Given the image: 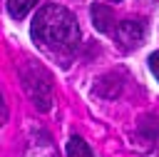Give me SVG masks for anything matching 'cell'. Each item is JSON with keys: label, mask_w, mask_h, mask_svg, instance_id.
I'll list each match as a JSON object with an SVG mask.
<instances>
[{"label": "cell", "mask_w": 159, "mask_h": 157, "mask_svg": "<svg viewBox=\"0 0 159 157\" xmlns=\"http://www.w3.org/2000/svg\"><path fill=\"white\" fill-rule=\"evenodd\" d=\"M32 37L45 52L70 57L80 42V25L67 7L42 5L32 20Z\"/></svg>", "instance_id": "1"}, {"label": "cell", "mask_w": 159, "mask_h": 157, "mask_svg": "<svg viewBox=\"0 0 159 157\" xmlns=\"http://www.w3.org/2000/svg\"><path fill=\"white\" fill-rule=\"evenodd\" d=\"M20 77H22V85H25L30 100L40 110H50V105H52V82H50V75L40 65L27 62L20 70Z\"/></svg>", "instance_id": "2"}, {"label": "cell", "mask_w": 159, "mask_h": 157, "mask_svg": "<svg viewBox=\"0 0 159 157\" xmlns=\"http://www.w3.org/2000/svg\"><path fill=\"white\" fill-rule=\"evenodd\" d=\"M114 35H117V40L122 42L124 50H132V47H139L144 42V25L139 20H124V22L117 25Z\"/></svg>", "instance_id": "3"}, {"label": "cell", "mask_w": 159, "mask_h": 157, "mask_svg": "<svg viewBox=\"0 0 159 157\" xmlns=\"http://www.w3.org/2000/svg\"><path fill=\"white\" fill-rule=\"evenodd\" d=\"M92 20H94V25H97V30H102V32H109V22H114V15H112V10L107 7V5H102V2H97V5H92Z\"/></svg>", "instance_id": "4"}, {"label": "cell", "mask_w": 159, "mask_h": 157, "mask_svg": "<svg viewBox=\"0 0 159 157\" xmlns=\"http://www.w3.org/2000/svg\"><path fill=\"white\" fill-rule=\"evenodd\" d=\"M25 157H57V152H55V147L42 137V140H32V142L27 145Z\"/></svg>", "instance_id": "5"}, {"label": "cell", "mask_w": 159, "mask_h": 157, "mask_svg": "<svg viewBox=\"0 0 159 157\" xmlns=\"http://www.w3.org/2000/svg\"><path fill=\"white\" fill-rule=\"evenodd\" d=\"M67 157H92V150L80 135H72L67 142Z\"/></svg>", "instance_id": "6"}, {"label": "cell", "mask_w": 159, "mask_h": 157, "mask_svg": "<svg viewBox=\"0 0 159 157\" xmlns=\"http://www.w3.org/2000/svg\"><path fill=\"white\" fill-rule=\"evenodd\" d=\"M37 0H7V12L15 17V20H22L32 7H35Z\"/></svg>", "instance_id": "7"}, {"label": "cell", "mask_w": 159, "mask_h": 157, "mask_svg": "<svg viewBox=\"0 0 159 157\" xmlns=\"http://www.w3.org/2000/svg\"><path fill=\"white\" fill-rule=\"evenodd\" d=\"M149 67H152V72H154V77L159 80V52H154V55L149 57Z\"/></svg>", "instance_id": "8"}, {"label": "cell", "mask_w": 159, "mask_h": 157, "mask_svg": "<svg viewBox=\"0 0 159 157\" xmlns=\"http://www.w3.org/2000/svg\"><path fill=\"white\" fill-rule=\"evenodd\" d=\"M114 2H117V0H114Z\"/></svg>", "instance_id": "9"}]
</instances>
